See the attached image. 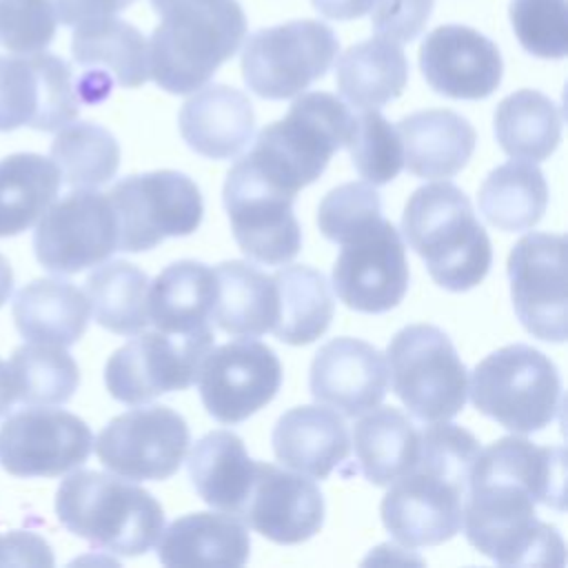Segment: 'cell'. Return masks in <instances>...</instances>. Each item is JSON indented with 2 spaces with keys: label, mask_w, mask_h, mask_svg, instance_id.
Here are the masks:
<instances>
[{
  "label": "cell",
  "mask_w": 568,
  "mask_h": 568,
  "mask_svg": "<svg viewBox=\"0 0 568 568\" xmlns=\"http://www.w3.org/2000/svg\"><path fill=\"white\" fill-rule=\"evenodd\" d=\"M479 439L464 426L430 422L419 430L415 464L388 484L379 504L384 528L408 548L439 546L464 524L473 464Z\"/></svg>",
  "instance_id": "6da1fadb"
},
{
  "label": "cell",
  "mask_w": 568,
  "mask_h": 568,
  "mask_svg": "<svg viewBox=\"0 0 568 568\" xmlns=\"http://www.w3.org/2000/svg\"><path fill=\"white\" fill-rule=\"evenodd\" d=\"M151 7L160 22L146 42L149 78L175 95L204 87L246 38L237 0H151Z\"/></svg>",
  "instance_id": "7a4b0ae2"
},
{
  "label": "cell",
  "mask_w": 568,
  "mask_h": 568,
  "mask_svg": "<svg viewBox=\"0 0 568 568\" xmlns=\"http://www.w3.org/2000/svg\"><path fill=\"white\" fill-rule=\"evenodd\" d=\"M402 233L433 282L446 291H470L490 271L488 233L468 195L453 182L415 189L402 213Z\"/></svg>",
  "instance_id": "3957f363"
},
{
  "label": "cell",
  "mask_w": 568,
  "mask_h": 568,
  "mask_svg": "<svg viewBox=\"0 0 568 568\" xmlns=\"http://www.w3.org/2000/svg\"><path fill=\"white\" fill-rule=\"evenodd\" d=\"M55 515L75 537L122 557L149 552L164 530V510L149 490L98 470H75L62 479Z\"/></svg>",
  "instance_id": "277c9868"
},
{
  "label": "cell",
  "mask_w": 568,
  "mask_h": 568,
  "mask_svg": "<svg viewBox=\"0 0 568 568\" xmlns=\"http://www.w3.org/2000/svg\"><path fill=\"white\" fill-rule=\"evenodd\" d=\"M353 126L355 113L337 95L302 93L282 120L257 133L246 155L273 184L297 195L324 173L339 149H346Z\"/></svg>",
  "instance_id": "5b68a950"
},
{
  "label": "cell",
  "mask_w": 568,
  "mask_h": 568,
  "mask_svg": "<svg viewBox=\"0 0 568 568\" xmlns=\"http://www.w3.org/2000/svg\"><path fill=\"white\" fill-rule=\"evenodd\" d=\"M537 501L517 481L470 475L464 504L468 544L499 566H564L566 544L535 513Z\"/></svg>",
  "instance_id": "8992f818"
},
{
  "label": "cell",
  "mask_w": 568,
  "mask_h": 568,
  "mask_svg": "<svg viewBox=\"0 0 568 568\" xmlns=\"http://www.w3.org/2000/svg\"><path fill=\"white\" fill-rule=\"evenodd\" d=\"M468 395L477 413L513 433H537L561 410V377L555 362L528 344H508L486 355L470 373Z\"/></svg>",
  "instance_id": "52a82bcc"
},
{
  "label": "cell",
  "mask_w": 568,
  "mask_h": 568,
  "mask_svg": "<svg viewBox=\"0 0 568 568\" xmlns=\"http://www.w3.org/2000/svg\"><path fill=\"white\" fill-rule=\"evenodd\" d=\"M386 359L393 393L419 422H446L464 408L468 373L442 328L404 326L388 342Z\"/></svg>",
  "instance_id": "ba28073f"
},
{
  "label": "cell",
  "mask_w": 568,
  "mask_h": 568,
  "mask_svg": "<svg viewBox=\"0 0 568 568\" xmlns=\"http://www.w3.org/2000/svg\"><path fill=\"white\" fill-rule=\"evenodd\" d=\"M118 222V251L142 253L166 237L197 231L204 202L197 184L180 171L160 169L122 178L106 193Z\"/></svg>",
  "instance_id": "9c48e42d"
},
{
  "label": "cell",
  "mask_w": 568,
  "mask_h": 568,
  "mask_svg": "<svg viewBox=\"0 0 568 568\" xmlns=\"http://www.w3.org/2000/svg\"><path fill=\"white\" fill-rule=\"evenodd\" d=\"M339 51L337 36L320 20H291L248 36L242 78L264 100H288L324 78Z\"/></svg>",
  "instance_id": "30bf717a"
},
{
  "label": "cell",
  "mask_w": 568,
  "mask_h": 568,
  "mask_svg": "<svg viewBox=\"0 0 568 568\" xmlns=\"http://www.w3.org/2000/svg\"><path fill=\"white\" fill-rule=\"evenodd\" d=\"M213 328L195 333H135L104 366V386L122 404L140 406L197 382L200 366L213 348Z\"/></svg>",
  "instance_id": "8fae6325"
},
{
  "label": "cell",
  "mask_w": 568,
  "mask_h": 568,
  "mask_svg": "<svg viewBox=\"0 0 568 568\" xmlns=\"http://www.w3.org/2000/svg\"><path fill=\"white\" fill-rule=\"evenodd\" d=\"M222 202L240 251L253 262L282 266L302 248V229L293 213L295 195L273 184L242 155L226 173Z\"/></svg>",
  "instance_id": "7c38bea8"
},
{
  "label": "cell",
  "mask_w": 568,
  "mask_h": 568,
  "mask_svg": "<svg viewBox=\"0 0 568 568\" xmlns=\"http://www.w3.org/2000/svg\"><path fill=\"white\" fill-rule=\"evenodd\" d=\"M191 442L186 419L169 406L151 404L113 417L98 435L95 455L118 477L162 481L178 473Z\"/></svg>",
  "instance_id": "4fadbf2b"
},
{
  "label": "cell",
  "mask_w": 568,
  "mask_h": 568,
  "mask_svg": "<svg viewBox=\"0 0 568 568\" xmlns=\"http://www.w3.org/2000/svg\"><path fill=\"white\" fill-rule=\"evenodd\" d=\"M38 262L55 275H75L118 251V222L106 193L75 189L53 200L33 233Z\"/></svg>",
  "instance_id": "5bb4252c"
},
{
  "label": "cell",
  "mask_w": 568,
  "mask_h": 568,
  "mask_svg": "<svg viewBox=\"0 0 568 568\" xmlns=\"http://www.w3.org/2000/svg\"><path fill=\"white\" fill-rule=\"evenodd\" d=\"M71 67L47 51L0 55V131H58L80 113Z\"/></svg>",
  "instance_id": "9a60e30c"
},
{
  "label": "cell",
  "mask_w": 568,
  "mask_h": 568,
  "mask_svg": "<svg viewBox=\"0 0 568 568\" xmlns=\"http://www.w3.org/2000/svg\"><path fill=\"white\" fill-rule=\"evenodd\" d=\"M91 448L87 422L62 408H22L0 426V466L16 477H60L80 468Z\"/></svg>",
  "instance_id": "2e32d148"
},
{
  "label": "cell",
  "mask_w": 568,
  "mask_h": 568,
  "mask_svg": "<svg viewBox=\"0 0 568 568\" xmlns=\"http://www.w3.org/2000/svg\"><path fill=\"white\" fill-rule=\"evenodd\" d=\"M197 386L213 419L240 424L273 402L282 386V364L271 346L242 337L209 351Z\"/></svg>",
  "instance_id": "e0dca14e"
},
{
  "label": "cell",
  "mask_w": 568,
  "mask_h": 568,
  "mask_svg": "<svg viewBox=\"0 0 568 568\" xmlns=\"http://www.w3.org/2000/svg\"><path fill=\"white\" fill-rule=\"evenodd\" d=\"M566 237L532 231L508 255V280L515 315L537 339L566 342Z\"/></svg>",
  "instance_id": "ac0fdd59"
},
{
  "label": "cell",
  "mask_w": 568,
  "mask_h": 568,
  "mask_svg": "<svg viewBox=\"0 0 568 568\" xmlns=\"http://www.w3.org/2000/svg\"><path fill=\"white\" fill-rule=\"evenodd\" d=\"M333 291L359 313H386L408 291V260L399 231L382 217L379 224L342 244L333 264Z\"/></svg>",
  "instance_id": "d6986e66"
},
{
  "label": "cell",
  "mask_w": 568,
  "mask_h": 568,
  "mask_svg": "<svg viewBox=\"0 0 568 568\" xmlns=\"http://www.w3.org/2000/svg\"><path fill=\"white\" fill-rule=\"evenodd\" d=\"M73 62L82 69L75 78L80 102H100L111 87L135 89L149 80L146 40L131 24L115 16L91 18L73 27Z\"/></svg>",
  "instance_id": "ffe728a7"
},
{
  "label": "cell",
  "mask_w": 568,
  "mask_h": 568,
  "mask_svg": "<svg viewBox=\"0 0 568 568\" xmlns=\"http://www.w3.org/2000/svg\"><path fill=\"white\" fill-rule=\"evenodd\" d=\"M419 71L439 95L484 100L497 91L504 62L497 44L477 29L442 24L419 47Z\"/></svg>",
  "instance_id": "44dd1931"
},
{
  "label": "cell",
  "mask_w": 568,
  "mask_h": 568,
  "mask_svg": "<svg viewBox=\"0 0 568 568\" xmlns=\"http://www.w3.org/2000/svg\"><path fill=\"white\" fill-rule=\"evenodd\" d=\"M240 519L275 544H302L324 524V497L302 473L255 462V477Z\"/></svg>",
  "instance_id": "7402d4cb"
},
{
  "label": "cell",
  "mask_w": 568,
  "mask_h": 568,
  "mask_svg": "<svg viewBox=\"0 0 568 568\" xmlns=\"http://www.w3.org/2000/svg\"><path fill=\"white\" fill-rule=\"evenodd\" d=\"M308 388L317 404L357 417L382 404L388 388L386 359L364 339H328L311 362Z\"/></svg>",
  "instance_id": "603a6c76"
},
{
  "label": "cell",
  "mask_w": 568,
  "mask_h": 568,
  "mask_svg": "<svg viewBox=\"0 0 568 568\" xmlns=\"http://www.w3.org/2000/svg\"><path fill=\"white\" fill-rule=\"evenodd\" d=\"M180 133L189 149L211 160L240 155L255 131L251 100L235 87H200L180 109Z\"/></svg>",
  "instance_id": "cb8c5ba5"
},
{
  "label": "cell",
  "mask_w": 568,
  "mask_h": 568,
  "mask_svg": "<svg viewBox=\"0 0 568 568\" xmlns=\"http://www.w3.org/2000/svg\"><path fill=\"white\" fill-rule=\"evenodd\" d=\"M271 444L280 464L313 479H326L351 453L344 419L324 404L286 410L273 426Z\"/></svg>",
  "instance_id": "d4e9b609"
},
{
  "label": "cell",
  "mask_w": 568,
  "mask_h": 568,
  "mask_svg": "<svg viewBox=\"0 0 568 568\" xmlns=\"http://www.w3.org/2000/svg\"><path fill=\"white\" fill-rule=\"evenodd\" d=\"M395 131L402 142L404 166L424 180H446L459 173L477 142L473 124L450 109H424L404 115Z\"/></svg>",
  "instance_id": "484cf974"
},
{
  "label": "cell",
  "mask_w": 568,
  "mask_h": 568,
  "mask_svg": "<svg viewBox=\"0 0 568 568\" xmlns=\"http://www.w3.org/2000/svg\"><path fill=\"white\" fill-rule=\"evenodd\" d=\"M251 555L248 526L229 513H189L158 539L164 566H244Z\"/></svg>",
  "instance_id": "4316f807"
},
{
  "label": "cell",
  "mask_w": 568,
  "mask_h": 568,
  "mask_svg": "<svg viewBox=\"0 0 568 568\" xmlns=\"http://www.w3.org/2000/svg\"><path fill=\"white\" fill-rule=\"evenodd\" d=\"M191 486L215 510L240 517L255 477V459L233 430H211L200 437L186 459Z\"/></svg>",
  "instance_id": "83f0119b"
},
{
  "label": "cell",
  "mask_w": 568,
  "mask_h": 568,
  "mask_svg": "<svg viewBox=\"0 0 568 568\" xmlns=\"http://www.w3.org/2000/svg\"><path fill=\"white\" fill-rule=\"evenodd\" d=\"M13 322L27 342L71 346L91 317V306L78 286L64 280L42 277L24 284L13 300Z\"/></svg>",
  "instance_id": "f1b7e54d"
},
{
  "label": "cell",
  "mask_w": 568,
  "mask_h": 568,
  "mask_svg": "<svg viewBox=\"0 0 568 568\" xmlns=\"http://www.w3.org/2000/svg\"><path fill=\"white\" fill-rule=\"evenodd\" d=\"M217 295L215 271L204 262L180 260L149 282V322L162 333L211 328Z\"/></svg>",
  "instance_id": "f546056e"
},
{
  "label": "cell",
  "mask_w": 568,
  "mask_h": 568,
  "mask_svg": "<svg viewBox=\"0 0 568 568\" xmlns=\"http://www.w3.org/2000/svg\"><path fill=\"white\" fill-rule=\"evenodd\" d=\"M470 475L501 477L521 484L537 504L566 508V468L561 446H539L524 437H501L479 448Z\"/></svg>",
  "instance_id": "4dcf8cb0"
},
{
  "label": "cell",
  "mask_w": 568,
  "mask_h": 568,
  "mask_svg": "<svg viewBox=\"0 0 568 568\" xmlns=\"http://www.w3.org/2000/svg\"><path fill=\"white\" fill-rule=\"evenodd\" d=\"M408 82V60L402 47L375 36L348 47L335 67L339 95L355 109H379L399 98Z\"/></svg>",
  "instance_id": "1f68e13d"
},
{
  "label": "cell",
  "mask_w": 568,
  "mask_h": 568,
  "mask_svg": "<svg viewBox=\"0 0 568 568\" xmlns=\"http://www.w3.org/2000/svg\"><path fill=\"white\" fill-rule=\"evenodd\" d=\"M213 271L217 295L211 322L235 337H260L268 333L277 315L273 275L242 260H226Z\"/></svg>",
  "instance_id": "d6a6232c"
},
{
  "label": "cell",
  "mask_w": 568,
  "mask_h": 568,
  "mask_svg": "<svg viewBox=\"0 0 568 568\" xmlns=\"http://www.w3.org/2000/svg\"><path fill=\"white\" fill-rule=\"evenodd\" d=\"M277 315L271 333L291 346H306L331 326L335 302L322 271L308 264H291L273 273Z\"/></svg>",
  "instance_id": "836d02e7"
},
{
  "label": "cell",
  "mask_w": 568,
  "mask_h": 568,
  "mask_svg": "<svg viewBox=\"0 0 568 568\" xmlns=\"http://www.w3.org/2000/svg\"><path fill=\"white\" fill-rule=\"evenodd\" d=\"M353 448L366 481L388 486L415 464L419 430L399 408L375 406L355 422Z\"/></svg>",
  "instance_id": "e575fe53"
},
{
  "label": "cell",
  "mask_w": 568,
  "mask_h": 568,
  "mask_svg": "<svg viewBox=\"0 0 568 568\" xmlns=\"http://www.w3.org/2000/svg\"><path fill=\"white\" fill-rule=\"evenodd\" d=\"M561 109L541 91L519 89L506 95L493 118L495 138L513 160L541 162L561 140Z\"/></svg>",
  "instance_id": "d590c367"
},
{
  "label": "cell",
  "mask_w": 568,
  "mask_h": 568,
  "mask_svg": "<svg viewBox=\"0 0 568 568\" xmlns=\"http://www.w3.org/2000/svg\"><path fill=\"white\" fill-rule=\"evenodd\" d=\"M479 211L499 231H528L546 213L548 184L535 162L510 160L479 186Z\"/></svg>",
  "instance_id": "8d00e7d4"
},
{
  "label": "cell",
  "mask_w": 568,
  "mask_h": 568,
  "mask_svg": "<svg viewBox=\"0 0 568 568\" xmlns=\"http://www.w3.org/2000/svg\"><path fill=\"white\" fill-rule=\"evenodd\" d=\"M60 171L51 158L13 153L0 160V237L27 231L60 191Z\"/></svg>",
  "instance_id": "74e56055"
},
{
  "label": "cell",
  "mask_w": 568,
  "mask_h": 568,
  "mask_svg": "<svg viewBox=\"0 0 568 568\" xmlns=\"http://www.w3.org/2000/svg\"><path fill=\"white\" fill-rule=\"evenodd\" d=\"M95 322L115 335H135L149 324V277L131 262L98 266L84 282Z\"/></svg>",
  "instance_id": "f35d334b"
},
{
  "label": "cell",
  "mask_w": 568,
  "mask_h": 568,
  "mask_svg": "<svg viewBox=\"0 0 568 568\" xmlns=\"http://www.w3.org/2000/svg\"><path fill=\"white\" fill-rule=\"evenodd\" d=\"M51 160L64 184L95 189L118 173L120 144L95 122H69L51 142Z\"/></svg>",
  "instance_id": "ab89813d"
},
{
  "label": "cell",
  "mask_w": 568,
  "mask_h": 568,
  "mask_svg": "<svg viewBox=\"0 0 568 568\" xmlns=\"http://www.w3.org/2000/svg\"><path fill=\"white\" fill-rule=\"evenodd\" d=\"M16 399L29 406H58L73 397L80 384L75 359L64 346L24 344L18 346L9 362Z\"/></svg>",
  "instance_id": "60d3db41"
},
{
  "label": "cell",
  "mask_w": 568,
  "mask_h": 568,
  "mask_svg": "<svg viewBox=\"0 0 568 568\" xmlns=\"http://www.w3.org/2000/svg\"><path fill=\"white\" fill-rule=\"evenodd\" d=\"M346 149L351 151L355 171L373 186L393 182L404 166L399 135L377 109H362L355 115Z\"/></svg>",
  "instance_id": "b9f144b4"
},
{
  "label": "cell",
  "mask_w": 568,
  "mask_h": 568,
  "mask_svg": "<svg viewBox=\"0 0 568 568\" xmlns=\"http://www.w3.org/2000/svg\"><path fill=\"white\" fill-rule=\"evenodd\" d=\"M379 222L382 200L368 182L339 184L317 206L320 233L335 244H346Z\"/></svg>",
  "instance_id": "7bdbcfd3"
},
{
  "label": "cell",
  "mask_w": 568,
  "mask_h": 568,
  "mask_svg": "<svg viewBox=\"0 0 568 568\" xmlns=\"http://www.w3.org/2000/svg\"><path fill=\"white\" fill-rule=\"evenodd\" d=\"M510 24L519 44L546 60H561L568 51L566 0H510Z\"/></svg>",
  "instance_id": "ee69618b"
},
{
  "label": "cell",
  "mask_w": 568,
  "mask_h": 568,
  "mask_svg": "<svg viewBox=\"0 0 568 568\" xmlns=\"http://www.w3.org/2000/svg\"><path fill=\"white\" fill-rule=\"evenodd\" d=\"M55 27L53 0H0V47L11 53L44 51Z\"/></svg>",
  "instance_id": "f6af8a7d"
},
{
  "label": "cell",
  "mask_w": 568,
  "mask_h": 568,
  "mask_svg": "<svg viewBox=\"0 0 568 568\" xmlns=\"http://www.w3.org/2000/svg\"><path fill=\"white\" fill-rule=\"evenodd\" d=\"M435 0H375L371 24L377 36L393 42L415 40L430 20Z\"/></svg>",
  "instance_id": "bcb514c9"
},
{
  "label": "cell",
  "mask_w": 568,
  "mask_h": 568,
  "mask_svg": "<svg viewBox=\"0 0 568 568\" xmlns=\"http://www.w3.org/2000/svg\"><path fill=\"white\" fill-rule=\"evenodd\" d=\"M0 566H53L49 544L29 530L0 535Z\"/></svg>",
  "instance_id": "7dc6e473"
},
{
  "label": "cell",
  "mask_w": 568,
  "mask_h": 568,
  "mask_svg": "<svg viewBox=\"0 0 568 568\" xmlns=\"http://www.w3.org/2000/svg\"><path fill=\"white\" fill-rule=\"evenodd\" d=\"M133 2L135 0H53V9L62 24L75 27L91 18L115 16Z\"/></svg>",
  "instance_id": "c3c4849f"
},
{
  "label": "cell",
  "mask_w": 568,
  "mask_h": 568,
  "mask_svg": "<svg viewBox=\"0 0 568 568\" xmlns=\"http://www.w3.org/2000/svg\"><path fill=\"white\" fill-rule=\"evenodd\" d=\"M311 2L328 20H355L366 16L375 0H311Z\"/></svg>",
  "instance_id": "681fc988"
},
{
  "label": "cell",
  "mask_w": 568,
  "mask_h": 568,
  "mask_svg": "<svg viewBox=\"0 0 568 568\" xmlns=\"http://www.w3.org/2000/svg\"><path fill=\"white\" fill-rule=\"evenodd\" d=\"M16 402L18 399H16V386H13L11 368L4 359H0V417L7 415Z\"/></svg>",
  "instance_id": "f907efd6"
},
{
  "label": "cell",
  "mask_w": 568,
  "mask_h": 568,
  "mask_svg": "<svg viewBox=\"0 0 568 568\" xmlns=\"http://www.w3.org/2000/svg\"><path fill=\"white\" fill-rule=\"evenodd\" d=\"M13 288V271L9 266V262L0 255V306L9 300Z\"/></svg>",
  "instance_id": "816d5d0a"
}]
</instances>
